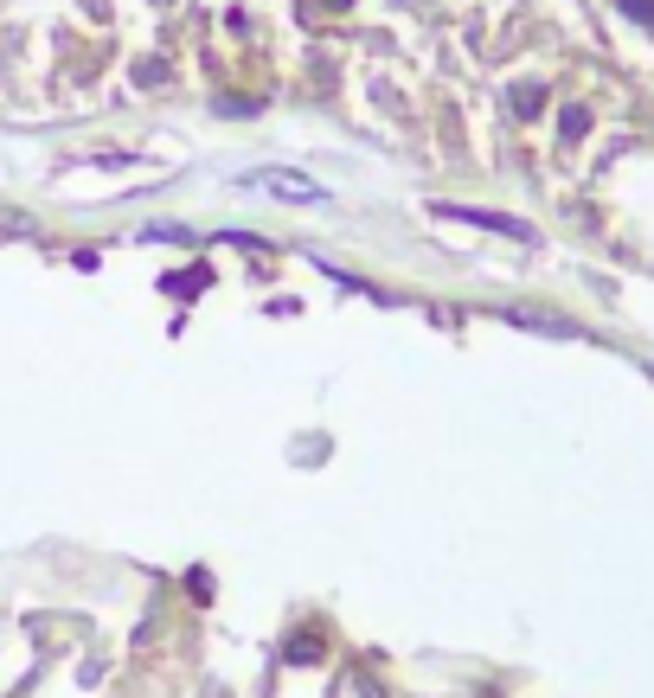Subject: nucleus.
Instances as JSON below:
<instances>
[{
    "mask_svg": "<svg viewBox=\"0 0 654 698\" xmlns=\"http://www.w3.org/2000/svg\"><path fill=\"white\" fill-rule=\"evenodd\" d=\"M314 653H321V641H314V635H295V641H289V660H314Z\"/></svg>",
    "mask_w": 654,
    "mask_h": 698,
    "instance_id": "obj_2",
    "label": "nucleus"
},
{
    "mask_svg": "<svg viewBox=\"0 0 654 698\" xmlns=\"http://www.w3.org/2000/svg\"><path fill=\"white\" fill-rule=\"evenodd\" d=\"M341 698H379V686H372V679H346Z\"/></svg>",
    "mask_w": 654,
    "mask_h": 698,
    "instance_id": "obj_3",
    "label": "nucleus"
},
{
    "mask_svg": "<svg viewBox=\"0 0 654 698\" xmlns=\"http://www.w3.org/2000/svg\"><path fill=\"white\" fill-rule=\"evenodd\" d=\"M263 186H270V193H283V199H321V186L289 180V174H263Z\"/></svg>",
    "mask_w": 654,
    "mask_h": 698,
    "instance_id": "obj_1",
    "label": "nucleus"
}]
</instances>
